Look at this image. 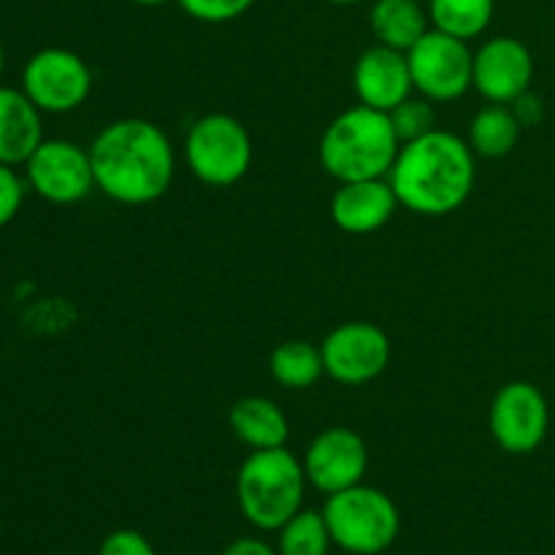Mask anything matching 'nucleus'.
Listing matches in <instances>:
<instances>
[{
	"label": "nucleus",
	"instance_id": "f257e3e1",
	"mask_svg": "<svg viewBox=\"0 0 555 555\" xmlns=\"http://www.w3.org/2000/svg\"><path fill=\"white\" fill-rule=\"evenodd\" d=\"M95 188L125 206L160 201L177 177V155L160 125L141 117L106 125L90 144Z\"/></svg>",
	"mask_w": 555,
	"mask_h": 555
},
{
	"label": "nucleus",
	"instance_id": "f03ea898",
	"mask_svg": "<svg viewBox=\"0 0 555 555\" xmlns=\"http://www.w3.org/2000/svg\"><path fill=\"white\" fill-rule=\"evenodd\" d=\"M477 168L469 141L448 130L401 144L388 182L401 206L421 217H448L469 201Z\"/></svg>",
	"mask_w": 555,
	"mask_h": 555
},
{
	"label": "nucleus",
	"instance_id": "7ed1b4c3",
	"mask_svg": "<svg viewBox=\"0 0 555 555\" xmlns=\"http://www.w3.org/2000/svg\"><path fill=\"white\" fill-rule=\"evenodd\" d=\"M399 150L401 141L388 112L358 103L331 119L320 139V163L336 182L385 179Z\"/></svg>",
	"mask_w": 555,
	"mask_h": 555
},
{
	"label": "nucleus",
	"instance_id": "20e7f679",
	"mask_svg": "<svg viewBox=\"0 0 555 555\" xmlns=\"http://www.w3.org/2000/svg\"><path fill=\"white\" fill-rule=\"evenodd\" d=\"M307 472L287 448L253 450L236 475V502L260 531H280L304 509Z\"/></svg>",
	"mask_w": 555,
	"mask_h": 555
},
{
	"label": "nucleus",
	"instance_id": "39448f33",
	"mask_svg": "<svg viewBox=\"0 0 555 555\" xmlns=\"http://www.w3.org/2000/svg\"><path fill=\"white\" fill-rule=\"evenodd\" d=\"M323 518L334 545L352 555L385 553L401 529V515L393 499L363 482L331 493L323 507Z\"/></svg>",
	"mask_w": 555,
	"mask_h": 555
},
{
	"label": "nucleus",
	"instance_id": "423d86ee",
	"mask_svg": "<svg viewBox=\"0 0 555 555\" xmlns=\"http://www.w3.org/2000/svg\"><path fill=\"white\" fill-rule=\"evenodd\" d=\"M253 152L249 130L231 114H206L184 135V163L209 188L242 182L253 166Z\"/></svg>",
	"mask_w": 555,
	"mask_h": 555
},
{
	"label": "nucleus",
	"instance_id": "0eeeda50",
	"mask_svg": "<svg viewBox=\"0 0 555 555\" xmlns=\"http://www.w3.org/2000/svg\"><path fill=\"white\" fill-rule=\"evenodd\" d=\"M410 60L412 85L426 101L450 103L464 98L475 81V52L469 41L450 36V33L431 30L406 52Z\"/></svg>",
	"mask_w": 555,
	"mask_h": 555
},
{
	"label": "nucleus",
	"instance_id": "6e6552de",
	"mask_svg": "<svg viewBox=\"0 0 555 555\" xmlns=\"http://www.w3.org/2000/svg\"><path fill=\"white\" fill-rule=\"evenodd\" d=\"M92 70L70 49H41L33 54L22 74V92L41 112L68 114L90 98Z\"/></svg>",
	"mask_w": 555,
	"mask_h": 555
},
{
	"label": "nucleus",
	"instance_id": "1a4fd4ad",
	"mask_svg": "<svg viewBox=\"0 0 555 555\" xmlns=\"http://www.w3.org/2000/svg\"><path fill=\"white\" fill-rule=\"evenodd\" d=\"M493 439L509 455H529L545 442L551 428V406L545 393L526 379L499 388L488 415Z\"/></svg>",
	"mask_w": 555,
	"mask_h": 555
},
{
	"label": "nucleus",
	"instance_id": "9d476101",
	"mask_svg": "<svg viewBox=\"0 0 555 555\" xmlns=\"http://www.w3.org/2000/svg\"><path fill=\"white\" fill-rule=\"evenodd\" d=\"M323 366L334 383L339 385H366L377 379L390 363V339L379 325L363 323H341L325 336Z\"/></svg>",
	"mask_w": 555,
	"mask_h": 555
},
{
	"label": "nucleus",
	"instance_id": "9b49d317",
	"mask_svg": "<svg viewBox=\"0 0 555 555\" xmlns=\"http://www.w3.org/2000/svg\"><path fill=\"white\" fill-rule=\"evenodd\" d=\"M27 182L49 204H79L95 188L90 150L65 139H49L38 144L25 163Z\"/></svg>",
	"mask_w": 555,
	"mask_h": 555
},
{
	"label": "nucleus",
	"instance_id": "f8f14e48",
	"mask_svg": "<svg viewBox=\"0 0 555 555\" xmlns=\"http://www.w3.org/2000/svg\"><path fill=\"white\" fill-rule=\"evenodd\" d=\"M301 464L309 486L331 496L361 486L369 469V448L358 431L334 426L312 439Z\"/></svg>",
	"mask_w": 555,
	"mask_h": 555
},
{
	"label": "nucleus",
	"instance_id": "ddd939ff",
	"mask_svg": "<svg viewBox=\"0 0 555 555\" xmlns=\"http://www.w3.org/2000/svg\"><path fill=\"white\" fill-rule=\"evenodd\" d=\"M534 79V54L513 36L488 38L475 52V87L488 103H515Z\"/></svg>",
	"mask_w": 555,
	"mask_h": 555
},
{
	"label": "nucleus",
	"instance_id": "4468645a",
	"mask_svg": "<svg viewBox=\"0 0 555 555\" xmlns=\"http://www.w3.org/2000/svg\"><path fill=\"white\" fill-rule=\"evenodd\" d=\"M352 87H356L358 103L377 112H393L399 103L412 98V90H415L406 52L383 47V43L369 47L356 60Z\"/></svg>",
	"mask_w": 555,
	"mask_h": 555
},
{
	"label": "nucleus",
	"instance_id": "2eb2a0df",
	"mask_svg": "<svg viewBox=\"0 0 555 555\" xmlns=\"http://www.w3.org/2000/svg\"><path fill=\"white\" fill-rule=\"evenodd\" d=\"M399 206L388 177L339 182V190L331 198V220L339 231L366 236L388 225Z\"/></svg>",
	"mask_w": 555,
	"mask_h": 555
},
{
	"label": "nucleus",
	"instance_id": "dca6fc26",
	"mask_svg": "<svg viewBox=\"0 0 555 555\" xmlns=\"http://www.w3.org/2000/svg\"><path fill=\"white\" fill-rule=\"evenodd\" d=\"M41 141V108L22 90L0 87V163L3 166L27 163Z\"/></svg>",
	"mask_w": 555,
	"mask_h": 555
},
{
	"label": "nucleus",
	"instance_id": "f3484780",
	"mask_svg": "<svg viewBox=\"0 0 555 555\" xmlns=\"http://www.w3.org/2000/svg\"><path fill=\"white\" fill-rule=\"evenodd\" d=\"M231 423L233 437L249 450H276L285 448L287 437H291V423H287L285 412L266 396H247L238 399L231 406Z\"/></svg>",
	"mask_w": 555,
	"mask_h": 555
},
{
	"label": "nucleus",
	"instance_id": "a211bd4d",
	"mask_svg": "<svg viewBox=\"0 0 555 555\" xmlns=\"http://www.w3.org/2000/svg\"><path fill=\"white\" fill-rule=\"evenodd\" d=\"M421 3L423 0H374L369 11V25L377 43L410 52L431 30L428 11Z\"/></svg>",
	"mask_w": 555,
	"mask_h": 555
},
{
	"label": "nucleus",
	"instance_id": "6ab92c4d",
	"mask_svg": "<svg viewBox=\"0 0 555 555\" xmlns=\"http://www.w3.org/2000/svg\"><path fill=\"white\" fill-rule=\"evenodd\" d=\"M520 119L515 108L507 103H488L472 117L469 122V146L480 157H504L518 146Z\"/></svg>",
	"mask_w": 555,
	"mask_h": 555
},
{
	"label": "nucleus",
	"instance_id": "aec40b11",
	"mask_svg": "<svg viewBox=\"0 0 555 555\" xmlns=\"http://www.w3.org/2000/svg\"><path fill=\"white\" fill-rule=\"evenodd\" d=\"M271 377L287 390H307L320 383L325 374L323 352L312 341L287 339L271 352L269 358Z\"/></svg>",
	"mask_w": 555,
	"mask_h": 555
},
{
	"label": "nucleus",
	"instance_id": "412c9836",
	"mask_svg": "<svg viewBox=\"0 0 555 555\" xmlns=\"http://www.w3.org/2000/svg\"><path fill=\"white\" fill-rule=\"evenodd\" d=\"M496 0H428V20L461 41L480 38L491 27Z\"/></svg>",
	"mask_w": 555,
	"mask_h": 555
},
{
	"label": "nucleus",
	"instance_id": "4be33fe9",
	"mask_svg": "<svg viewBox=\"0 0 555 555\" xmlns=\"http://www.w3.org/2000/svg\"><path fill=\"white\" fill-rule=\"evenodd\" d=\"M331 531L325 526L323 513L318 509H298L291 520L280 529V555H328Z\"/></svg>",
	"mask_w": 555,
	"mask_h": 555
},
{
	"label": "nucleus",
	"instance_id": "5701e85b",
	"mask_svg": "<svg viewBox=\"0 0 555 555\" xmlns=\"http://www.w3.org/2000/svg\"><path fill=\"white\" fill-rule=\"evenodd\" d=\"M388 117L401 144L423 139L431 130H437V114H434L431 101H426V98H406L393 112H388Z\"/></svg>",
	"mask_w": 555,
	"mask_h": 555
},
{
	"label": "nucleus",
	"instance_id": "b1692460",
	"mask_svg": "<svg viewBox=\"0 0 555 555\" xmlns=\"http://www.w3.org/2000/svg\"><path fill=\"white\" fill-rule=\"evenodd\" d=\"M177 3L195 22L225 25V22H233L247 14L255 5V0H177Z\"/></svg>",
	"mask_w": 555,
	"mask_h": 555
},
{
	"label": "nucleus",
	"instance_id": "393cba45",
	"mask_svg": "<svg viewBox=\"0 0 555 555\" xmlns=\"http://www.w3.org/2000/svg\"><path fill=\"white\" fill-rule=\"evenodd\" d=\"M22 201H25V184L16 177L14 166L0 163V228L14 220L16 211L22 209Z\"/></svg>",
	"mask_w": 555,
	"mask_h": 555
},
{
	"label": "nucleus",
	"instance_id": "a878e982",
	"mask_svg": "<svg viewBox=\"0 0 555 555\" xmlns=\"http://www.w3.org/2000/svg\"><path fill=\"white\" fill-rule=\"evenodd\" d=\"M98 555H157L152 542L133 529H117L101 542Z\"/></svg>",
	"mask_w": 555,
	"mask_h": 555
},
{
	"label": "nucleus",
	"instance_id": "bb28decb",
	"mask_svg": "<svg viewBox=\"0 0 555 555\" xmlns=\"http://www.w3.org/2000/svg\"><path fill=\"white\" fill-rule=\"evenodd\" d=\"M222 555H280L271 545H266L263 540H255V537H242V540L231 542Z\"/></svg>",
	"mask_w": 555,
	"mask_h": 555
},
{
	"label": "nucleus",
	"instance_id": "cd10ccee",
	"mask_svg": "<svg viewBox=\"0 0 555 555\" xmlns=\"http://www.w3.org/2000/svg\"><path fill=\"white\" fill-rule=\"evenodd\" d=\"M515 114H518L520 125H531L542 117V103L526 92V95H520L518 101H515Z\"/></svg>",
	"mask_w": 555,
	"mask_h": 555
},
{
	"label": "nucleus",
	"instance_id": "c85d7f7f",
	"mask_svg": "<svg viewBox=\"0 0 555 555\" xmlns=\"http://www.w3.org/2000/svg\"><path fill=\"white\" fill-rule=\"evenodd\" d=\"M135 5H146V9H155V5H163L168 3V0H133Z\"/></svg>",
	"mask_w": 555,
	"mask_h": 555
},
{
	"label": "nucleus",
	"instance_id": "c756f323",
	"mask_svg": "<svg viewBox=\"0 0 555 555\" xmlns=\"http://www.w3.org/2000/svg\"><path fill=\"white\" fill-rule=\"evenodd\" d=\"M328 3H334V5H356V3H363V0H328Z\"/></svg>",
	"mask_w": 555,
	"mask_h": 555
},
{
	"label": "nucleus",
	"instance_id": "7c9ffc66",
	"mask_svg": "<svg viewBox=\"0 0 555 555\" xmlns=\"http://www.w3.org/2000/svg\"><path fill=\"white\" fill-rule=\"evenodd\" d=\"M3 63H5V57H3V47H0V74H3Z\"/></svg>",
	"mask_w": 555,
	"mask_h": 555
},
{
	"label": "nucleus",
	"instance_id": "2f4dec72",
	"mask_svg": "<svg viewBox=\"0 0 555 555\" xmlns=\"http://www.w3.org/2000/svg\"><path fill=\"white\" fill-rule=\"evenodd\" d=\"M0 534H3V520H0Z\"/></svg>",
	"mask_w": 555,
	"mask_h": 555
}]
</instances>
